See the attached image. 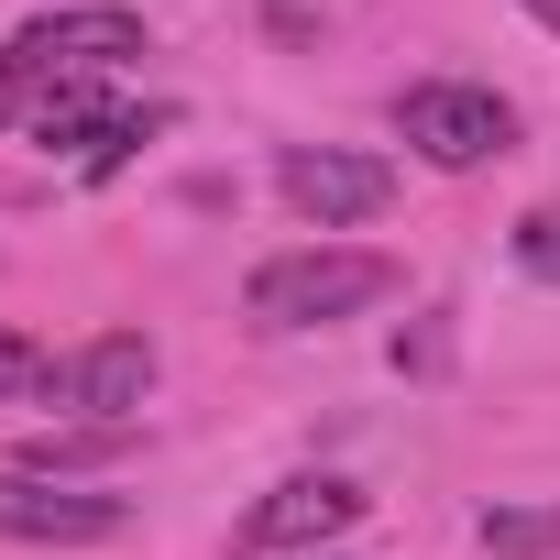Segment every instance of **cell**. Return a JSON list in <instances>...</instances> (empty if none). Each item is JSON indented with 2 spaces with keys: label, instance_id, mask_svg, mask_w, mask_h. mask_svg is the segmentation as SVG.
Returning a JSON list of instances; mask_svg holds the SVG:
<instances>
[{
  "label": "cell",
  "instance_id": "277c9868",
  "mask_svg": "<svg viewBox=\"0 0 560 560\" xmlns=\"http://www.w3.org/2000/svg\"><path fill=\"white\" fill-rule=\"evenodd\" d=\"M0 56H12L23 78H110V67H132V56H143V12H121V0H78V12L23 23Z\"/></svg>",
  "mask_w": 560,
  "mask_h": 560
},
{
  "label": "cell",
  "instance_id": "3957f363",
  "mask_svg": "<svg viewBox=\"0 0 560 560\" xmlns=\"http://www.w3.org/2000/svg\"><path fill=\"white\" fill-rule=\"evenodd\" d=\"M352 527H363V483H341V472H287L275 494L242 505L231 549H242V560H287V549H330V538H352Z\"/></svg>",
  "mask_w": 560,
  "mask_h": 560
},
{
  "label": "cell",
  "instance_id": "8992f818",
  "mask_svg": "<svg viewBox=\"0 0 560 560\" xmlns=\"http://www.w3.org/2000/svg\"><path fill=\"white\" fill-rule=\"evenodd\" d=\"M275 187H287V209L308 231H352V220H385L396 165L385 154H341V143H298L287 165H275Z\"/></svg>",
  "mask_w": 560,
  "mask_h": 560
},
{
  "label": "cell",
  "instance_id": "ba28073f",
  "mask_svg": "<svg viewBox=\"0 0 560 560\" xmlns=\"http://www.w3.org/2000/svg\"><path fill=\"white\" fill-rule=\"evenodd\" d=\"M483 549H505V560H549V549H560V505H494V516H483Z\"/></svg>",
  "mask_w": 560,
  "mask_h": 560
},
{
  "label": "cell",
  "instance_id": "30bf717a",
  "mask_svg": "<svg viewBox=\"0 0 560 560\" xmlns=\"http://www.w3.org/2000/svg\"><path fill=\"white\" fill-rule=\"evenodd\" d=\"M516 264L538 275V287H560V209H527L516 220Z\"/></svg>",
  "mask_w": 560,
  "mask_h": 560
},
{
  "label": "cell",
  "instance_id": "5b68a950",
  "mask_svg": "<svg viewBox=\"0 0 560 560\" xmlns=\"http://www.w3.org/2000/svg\"><path fill=\"white\" fill-rule=\"evenodd\" d=\"M143 396H154V341L143 330H100V341L56 352V374H45V407H78L100 429H132Z\"/></svg>",
  "mask_w": 560,
  "mask_h": 560
},
{
  "label": "cell",
  "instance_id": "52a82bcc",
  "mask_svg": "<svg viewBox=\"0 0 560 560\" xmlns=\"http://www.w3.org/2000/svg\"><path fill=\"white\" fill-rule=\"evenodd\" d=\"M0 538L23 549H89V538H121V494H78V483H45V472H0Z\"/></svg>",
  "mask_w": 560,
  "mask_h": 560
},
{
  "label": "cell",
  "instance_id": "8fae6325",
  "mask_svg": "<svg viewBox=\"0 0 560 560\" xmlns=\"http://www.w3.org/2000/svg\"><path fill=\"white\" fill-rule=\"evenodd\" d=\"M516 12H538V23H549V34H560V0H516Z\"/></svg>",
  "mask_w": 560,
  "mask_h": 560
},
{
  "label": "cell",
  "instance_id": "6da1fadb",
  "mask_svg": "<svg viewBox=\"0 0 560 560\" xmlns=\"http://www.w3.org/2000/svg\"><path fill=\"white\" fill-rule=\"evenodd\" d=\"M407 287L396 253H363V242H298V253H264L253 287H242V319L253 330H330V319H363Z\"/></svg>",
  "mask_w": 560,
  "mask_h": 560
},
{
  "label": "cell",
  "instance_id": "7a4b0ae2",
  "mask_svg": "<svg viewBox=\"0 0 560 560\" xmlns=\"http://www.w3.org/2000/svg\"><path fill=\"white\" fill-rule=\"evenodd\" d=\"M396 132H407L429 165L472 176V165H494V154L516 143V110H505L494 89H472V78H418V89L396 100Z\"/></svg>",
  "mask_w": 560,
  "mask_h": 560
},
{
  "label": "cell",
  "instance_id": "9c48e42d",
  "mask_svg": "<svg viewBox=\"0 0 560 560\" xmlns=\"http://www.w3.org/2000/svg\"><path fill=\"white\" fill-rule=\"evenodd\" d=\"M45 374H56V352H45V341L0 330V396H45Z\"/></svg>",
  "mask_w": 560,
  "mask_h": 560
}]
</instances>
